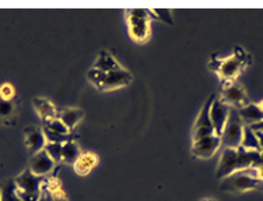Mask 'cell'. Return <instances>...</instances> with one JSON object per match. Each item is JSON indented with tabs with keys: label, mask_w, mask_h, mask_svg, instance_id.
Segmentation results:
<instances>
[{
	"label": "cell",
	"mask_w": 263,
	"mask_h": 201,
	"mask_svg": "<svg viewBox=\"0 0 263 201\" xmlns=\"http://www.w3.org/2000/svg\"><path fill=\"white\" fill-rule=\"evenodd\" d=\"M153 15H154V18H160V20L162 21H167L168 24H172L171 13H170V10H154L153 11Z\"/></svg>",
	"instance_id": "cell-27"
},
{
	"label": "cell",
	"mask_w": 263,
	"mask_h": 201,
	"mask_svg": "<svg viewBox=\"0 0 263 201\" xmlns=\"http://www.w3.org/2000/svg\"><path fill=\"white\" fill-rule=\"evenodd\" d=\"M251 65V56L242 49L237 46L234 50V55L226 59H218L213 56L209 63V69L216 71L223 83H234L247 66Z\"/></svg>",
	"instance_id": "cell-2"
},
{
	"label": "cell",
	"mask_w": 263,
	"mask_h": 201,
	"mask_svg": "<svg viewBox=\"0 0 263 201\" xmlns=\"http://www.w3.org/2000/svg\"><path fill=\"white\" fill-rule=\"evenodd\" d=\"M34 108H35V111L38 112V115L44 122H48L56 117L55 106L45 98H35L34 99Z\"/></svg>",
	"instance_id": "cell-16"
},
{
	"label": "cell",
	"mask_w": 263,
	"mask_h": 201,
	"mask_svg": "<svg viewBox=\"0 0 263 201\" xmlns=\"http://www.w3.org/2000/svg\"><path fill=\"white\" fill-rule=\"evenodd\" d=\"M249 127H251L253 131H263V122H259L256 125L249 126Z\"/></svg>",
	"instance_id": "cell-28"
},
{
	"label": "cell",
	"mask_w": 263,
	"mask_h": 201,
	"mask_svg": "<svg viewBox=\"0 0 263 201\" xmlns=\"http://www.w3.org/2000/svg\"><path fill=\"white\" fill-rule=\"evenodd\" d=\"M260 187H262V189H263V183H262V185H260Z\"/></svg>",
	"instance_id": "cell-33"
},
{
	"label": "cell",
	"mask_w": 263,
	"mask_h": 201,
	"mask_svg": "<svg viewBox=\"0 0 263 201\" xmlns=\"http://www.w3.org/2000/svg\"><path fill=\"white\" fill-rule=\"evenodd\" d=\"M26 146L30 152L34 155L45 148L46 138L42 129L38 127H28L26 129Z\"/></svg>",
	"instance_id": "cell-12"
},
{
	"label": "cell",
	"mask_w": 263,
	"mask_h": 201,
	"mask_svg": "<svg viewBox=\"0 0 263 201\" xmlns=\"http://www.w3.org/2000/svg\"><path fill=\"white\" fill-rule=\"evenodd\" d=\"M260 156H262V159H263V151H262V152H260Z\"/></svg>",
	"instance_id": "cell-32"
},
{
	"label": "cell",
	"mask_w": 263,
	"mask_h": 201,
	"mask_svg": "<svg viewBox=\"0 0 263 201\" xmlns=\"http://www.w3.org/2000/svg\"><path fill=\"white\" fill-rule=\"evenodd\" d=\"M45 129L53 131V133H59V134H70V130L67 129V126L63 123V122L59 119V117H55V119H51V120L45 122Z\"/></svg>",
	"instance_id": "cell-23"
},
{
	"label": "cell",
	"mask_w": 263,
	"mask_h": 201,
	"mask_svg": "<svg viewBox=\"0 0 263 201\" xmlns=\"http://www.w3.org/2000/svg\"><path fill=\"white\" fill-rule=\"evenodd\" d=\"M243 127L245 125L239 117L238 109L231 108L230 109V116H228V120L226 123L223 133H221V146L224 148H233L237 150L242 144L243 138Z\"/></svg>",
	"instance_id": "cell-5"
},
{
	"label": "cell",
	"mask_w": 263,
	"mask_h": 201,
	"mask_svg": "<svg viewBox=\"0 0 263 201\" xmlns=\"http://www.w3.org/2000/svg\"><path fill=\"white\" fill-rule=\"evenodd\" d=\"M230 106L226 105L221 99H214L210 108V119H212V125L214 127V134L216 136H221L226 123L230 116Z\"/></svg>",
	"instance_id": "cell-8"
},
{
	"label": "cell",
	"mask_w": 263,
	"mask_h": 201,
	"mask_svg": "<svg viewBox=\"0 0 263 201\" xmlns=\"http://www.w3.org/2000/svg\"><path fill=\"white\" fill-rule=\"evenodd\" d=\"M14 87L11 86V84H9V83H5L3 86L0 87V99L11 100V98L14 96Z\"/></svg>",
	"instance_id": "cell-25"
},
{
	"label": "cell",
	"mask_w": 263,
	"mask_h": 201,
	"mask_svg": "<svg viewBox=\"0 0 263 201\" xmlns=\"http://www.w3.org/2000/svg\"><path fill=\"white\" fill-rule=\"evenodd\" d=\"M14 179H6L0 183V201H21L17 193Z\"/></svg>",
	"instance_id": "cell-17"
},
{
	"label": "cell",
	"mask_w": 263,
	"mask_h": 201,
	"mask_svg": "<svg viewBox=\"0 0 263 201\" xmlns=\"http://www.w3.org/2000/svg\"><path fill=\"white\" fill-rule=\"evenodd\" d=\"M80 155V147H79L76 141H67V143L63 144V148H62V161L65 162V164L74 165Z\"/></svg>",
	"instance_id": "cell-18"
},
{
	"label": "cell",
	"mask_w": 263,
	"mask_h": 201,
	"mask_svg": "<svg viewBox=\"0 0 263 201\" xmlns=\"http://www.w3.org/2000/svg\"><path fill=\"white\" fill-rule=\"evenodd\" d=\"M127 24L130 38L136 42H146L150 38V20H152V10L147 9H132L127 10Z\"/></svg>",
	"instance_id": "cell-4"
},
{
	"label": "cell",
	"mask_w": 263,
	"mask_h": 201,
	"mask_svg": "<svg viewBox=\"0 0 263 201\" xmlns=\"http://www.w3.org/2000/svg\"><path fill=\"white\" fill-rule=\"evenodd\" d=\"M238 113L245 126H252L263 122V111L258 104H248L247 106L238 109Z\"/></svg>",
	"instance_id": "cell-13"
},
{
	"label": "cell",
	"mask_w": 263,
	"mask_h": 201,
	"mask_svg": "<svg viewBox=\"0 0 263 201\" xmlns=\"http://www.w3.org/2000/svg\"><path fill=\"white\" fill-rule=\"evenodd\" d=\"M202 201H216V200H214V198H204V200Z\"/></svg>",
	"instance_id": "cell-31"
},
{
	"label": "cell",
	"mask_w": 263,
	"mask_h": 201,
	"mask_svg": "<svg viewBox=\"0 0 263 201\" xmlns=\"http://www.w3.org/2000/svg\"><path fill=\"white\" fill-rule=\"evenodd\" d=\"M259 165H263L260 152L247 151L243 150L242 147H239L237 150L224 148L221 159L218 162L216 176L218 179H224L234 172L243 171L248 168H256Z\"/></svg>",
	"instance_id": "cell-1"
},
{
	"label": "cell",
	"mask_w": 263,
	"mask_h": 201,
	"mask_svg": "<svg viewBox=\"0 0 263 201\" xmlns=\"http://www.w3.org/2000/svg\"><path fill=\"white\" fill-rule=\"evenodd\" d=\"M220 189L228 193H241V191L259 189L263 182L259 179L256 168H248L243 171H238L231 173L227 177L221 179Z\"/></svg>",
	"instance_id": "cell-3"
},
{
	"label": "cell",
	"mask_w": 263,
	"mask_h": 201,
	"mask_svg": "<svg viewBox=\"0 0 263 201\" xmlns=\"http://www.w3.org/2000/svg\"><path fill=\"white\" fill-rule=\"evenodd\" d=\"M44 176H36L30 169H26L21 175L14 177L17 189L30 194H41V187L44 185Z\"/></svg>",
	"instance_id": "cell-9"
},
{
	"label": "cell",
	"mask_w": 263,
	"mask_h": 201,
	"mask_svg": "<svg viewBox=\"0 0 263 201\" xmlns=\"http://www.w3.org/2000/svg\"><path fill=\"white\" fill-rule=\"evenodd\" d=\"M214 99H216V95H212L208 100H206V104L203 105L202 111H200V113L197 116L193 129L206 127V129H213V130H214V127H213L212 125V119H210V108H212V104Z\"/></svg>",
	"instance_id": "cell-19"
},
{
	"label": "cell",
	"mask_w": 263,
	"mask_h": 201,
	"mask_svg": "<svg viewBox=\"0 0 263 201\" xmlns=\"http://www.w3.org/2000/svg\"><path fill=\"white\" fill-rule=\"evenodd\" d=\"M220 147H221V137L220 136L213 134V136L204 137L200 140L193 141L192 155L195 158H200V159H208L217 152Z\"/></svg>",
	"instance_id": "cell-7"
},
{
	"label": "cell",
	"mask_w": 263,
	"mask_h": 201,
	"mask_svg": "<svg viewBox=\"0 0 263 201\" xmlns=\"http://www.w3.org/2000/svg\"><path fill=\"white\" fill-rule=\"evenodd\" d=\"M94 69L97 70H101L104 73H109V71L114 70H119L122 69L121 63L114 57L111 52H108V50H101L100 53H98V57H97L96 63L92 65Z\"/></svg>",
	"instance_id": "cell-14"
},
{
	"label": "cell",
	"mask_w": 263,
	"mask_h": 201,
	"mask_svg": "<svg viewBox=\"0 0 263 201\" xmlns=\"http://www.w3.org/2000/svg\"><path fill=\"white\" fill-rule=\"evenodd\" d=\"M258 105H259V106H260V109H262V111H263V99H262V100H260V102H259Z\"/></svg>",
	"instance_id": "cell-30"
},
{
	"label": "cell",
	"mask_w": 263,
	"mask_h": 201,
	"mask_svg": "<svg viewBox=\"0 0 263 201\" xmlns=\"http://www.w3.org/2000/svg\"><path fill=\"white\" fill-rule=\"evenodd\" d=\"M243 150L247 151H253V152H262V148H260V144H259L258 136L256 133L249 127V126H245L243 127V138L242 144H241Z\"/></svg>",
	"instance_id": "cell-21"
},
{
	"label": "cell",
	"mask_w": 263,
	"mask_h": 201,
	"mask_svg": "<svg viewBox=\"0 0 263 201\" xmlns=\"http://www.w3.org/2000/svg\"><path fill=\"white\" fill-rule=\"evenodd\" d=\"M14 111V105L11 100H3L0 99V116L6 117V116H10Z\"/></svg>",
	"instance_id": "cell-26"
},
{
	"label": "cell",
	"mask_w": 263,
	"mask_h": 201,
	"mask_svg": "<svg viewBox=\"0 0 263 201\" xmlns=\"http://www.w3.org/2000/svg\"><path fill=\"white\" fill-rule=\"evenodd\" d=\"M53 166H55V161L46 154L45 150L40 151L31 156L30 171L36 176H46L48 173H51L53 171Z\"/></svg>",
	"instance_id": "cell-11"
},
{
	"label": "cell",
	"mask_w": 263,
	"mask_h": 201,
	"mask_svg": "<svg viewBox=\"0 0 263 201\" xmlns=\"http://www.w3.org/2000/svg\"><path fill=\"white\" fill-rule=\"evenodd\" d=\"M256 133V136H258V140H259V144H260V148L263 151V131H255Z\"/></svg>",
	"instance_id": "cell-29"
},
{
	"label": "cell",
	"mask_w": 263,
	"mask_h": 201,
	"mask_svg": "<svg viewBox=\"0 0 263 201\" xmlns=\"http://www.w3.org/2000/svg\"><path fill=\"white\" fill-rule=\"evenodd\" d=\"M105 75L106 73H104V71L97 70V69L91 67L90 70L87 71V80L90 81L96 88L101 90L102 84H104V80H105Z\"/></svg>",
	"instance_id": "cell-22"
},
{
	"label": "cell",
	"mask_w": 263,
	"mask_h": 201,
	"mask_svg": "<svg viewBox=\"0 0 263 201\" xmlns=\"http://www.w3.org/2000/svg\"><path fill=\"white\" fill-rule=\"evenodd\" d=\"M226 105L234 109H241L243 106H247L249 104L248 96L245 92L241 84H238L237 81L234 83H223V91H221V98Z\"/></svg>",
	"instance_id": "cell-6"
},
{
	"label": "cell",
	"mask_w": 263,
	"mask_h": 201,
	"mask_svg": "<svg viewBox=\"0 0 263 201\" xmlns=\"http://www.w3.org/2000/svg\"><path fill=\"white\" fill-rule=\"evenodd\" d=\"M83 117H84V112L81 111V109H77V108L65 109V111L61 112V116H59V119L67 126V129L70 131L76 127L77 123H79Z\"/></svg>",
	"instance_id": "cell-20"
},
{
	"label": "cell",
	"mask_w": 263,
	"mask_h": 201,
	"mask_svg": "<svg viewBox=\"0 0 263 201\" xmlns=\"http://www.w3.org/2000/svg\"><path fill=\"white\" fill-rule=\"evenodd\" d=\"M97 164H98V156L94 152H81V155L73 166L77 175L86 176L96 168Z\"/></svg>",
	"instance_id": "cell-15"
},
{
	"label": "cell",
	"mask_w": 263,
	"mask_h": 201,
	"mask_svg": "<svg viewBox=\"0 0 263 201\" xmlns=\"http://www.w3.org/2000/svg\"><path fill=\"white\" fill-rule=\"evenodd\" d=\"M132 73L127 71L126 69H119V70H114L106 73L105 80L101 87V91H111L121 88V87H126L132 83Z\"/></svg>",
	"instance_id": "cell-10"
},
{
	"label": "cell",
	"mask_w": 263,
	"mask_h": 201,
	"mask_svg": "<svg viewBox=\"0 0 263 201\" xmlns=\"http://www.w3.org/2000/svg\"><path fill=\"white\" fill-rule=\"evenodd\" d=\"M62 148H63V144H58V143H46V146L44 150L46 151V154L51 156L56 164V162L62 161Z\"/></svg>",
	"instance_id": "cell-24"
}]
</instances>
